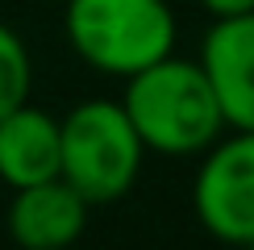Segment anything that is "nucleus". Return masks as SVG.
Segmentation results:
<instances>
[{"label": "nucleus", "mask_w": 254, "mask_h": 250, "mask_svg": "<svg viewBox=\"0 0 254 250\" xmlns=\"http://www.w3.org/2000/svg\"><path fill=\"white\" fill-rule=\"evenodd\" d=\"M125 113L133 117L146 150L163 159H192L204 154L229 129L213 79L200 59L167 55L125 79L121 92Z\"/></svg>", "instance_id": "f257e3e1"}, {"label": "nucleus", "mask_w": 254, "mask_h": 250, "mask_svg": "<svg viewBox=\"0 0 254 250\" xmlns=\"http://www.w3.org/2000/svg\"><path fill=\"white\" fill-rule=\"evenodd\" d=\"M63 34L92 71L129 79L175 55L179 21L167 0H67Z\"/></svg>", "instance_id": "f03ea898"}, {"label": "nucleus", "mask_w": 254, "mask_h": 250, "mask_svg": "<svg viewBox=\"0 0 254 250\" xmlns=\"http://www.w3.org/2000/svg\"><path fill=\"white\" fill-rule=\"evenodd\" d=\"M146 142L121 100H79L63 113V180L88 204H113L137 184Z\"/></svg>", "instance_id": "7ed1b4c3"}, {"label": "nucleus", "mask_w": 254, "mask_h": 250, "mask_svg": "<svg viewBox=\"0 0 254 250\" xmlns=\"http://www.w3.org/2000/svg\"><path fill=\"white\" fill-rule=\"evenodd\" d=\"M192 208L213 238L254 246V129H234L204 150Z\"/></svg>", "instance_id": "20e7f679"}, {"label": "nucleus", "mask_w": 254, "mask_h": 250, "mask_svg": "<svg viewBox=\"0 0 254 250\" xmlns=\"http://www.w3.org/2000/svg\"><path fill=\"white\" fill-rule=\"evenodd\" d=\"M200 67L213 79L229 129H254V8L217 17L200 46Z\"/></svg>", "instance_id": "39448f33"}, {"label": "nucleus", "mask_w": 254, "mask_h": 250, "mask_svg": "<svg viewBox=\"0 0 254 250\" xmlns=\"http://www.w3.org/2000/svg\"><path fill=\"white\" fill-rule=\"evenodd\" d=\"M88 200L63 175L42 180L29 188H13V200L4 208L8 238L25 250H63L88 229Z\"/></svg>", "instance_id": "423d86ee"}, {"label": "nucleus", "mask_w": 254, "mask_h": 250, "mask_svg": "<svg viewBox=\"0 0 254 250\" xmlns=\"http://www.w3.org/2000/svg\"><path fill=\"white\" fill-rule=\"evenodd\" d=\"M55 175H63V117L25 100L0 117V180L13 192Z\"/></svg>", "instance_id": "0eeeda50"}, {"label": "nucleus", "mask_w": 254, "mask_h": 250, "mask_svg": "<svg viewBox=\"0 0 254 250\" xmlns=\"http://www.w3.org/2000/svg\"><path fill=\"white\" fill-rule=\"evenodd\" d=\"M29 83H34L29 50H25L17 29L0 21V117L29 100Z\"/></svg>", "instance_id": "6e6552de"}, {"label": "nucleus", "mask_w": 254, "mask_h": 250, "mask_svg": "<svg viewBox=\"0 0 254 250\" xmlns=\"http://www.w3.org/2000/svg\"><path fill=\"white\" fill-rule=\"evenodd\" d=\"M213 17H234V13H250L254 0H200Z\"/></svg>", "instance_id": "1a4fd4ad"}, {"label": "nucleus", "mask_w": 254, "mask_h": 250, "mask_svg": "<svg viewBox=\"0 0 254 250\" xmlns=\"http://www.w3.org/2000/svg\"><path fill=\"white\" fill-rule=\"evenodd\" d=\"M0 192H4V180H0Z\"/></svg>", "instance_id": "9d476101"}]
</instances>
